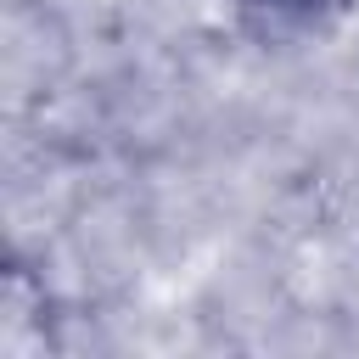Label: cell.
Wrapping results in <instances>:
<instances>
[{
  "label": "cell",
  "instance_id": "2",
  "mask_svg": "<svg viewBox=\"0 0 359 359\" xmlns=\"http://www.w3.org/2000/svg\"><path fill=\"white\" fill-rule=\"evenodd\" d=\"M258 6H269V11H320L331 0H258Z\"/></svg>",
  "mask_w": 359,
  "mask_h": 359
},
{
  "label": "cell",
  "instance_id": "1",
  "mask_svg": "<svg viewBox=\"0 0 359 359\" xmlns=\"http://www.w3.org/2000/svg\"><path fill=\"white\" fill-rule=\"evenodd\" d=\"M50 342V292L45 275L22 258H6L0 269V348L11 359H34Z\"/></svg>",
  "mask_w": 359,
  "mask_h": 359
}]
</instances>
